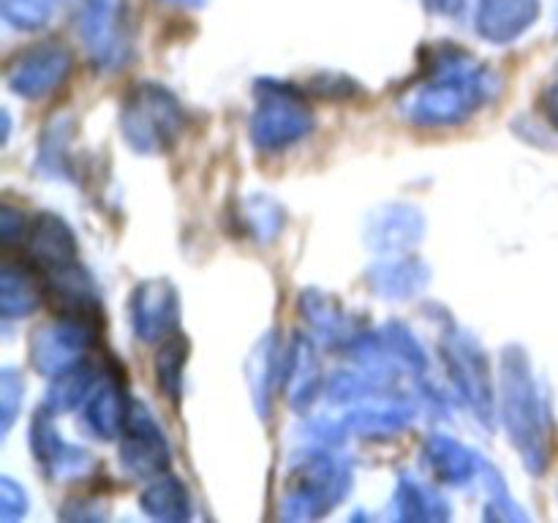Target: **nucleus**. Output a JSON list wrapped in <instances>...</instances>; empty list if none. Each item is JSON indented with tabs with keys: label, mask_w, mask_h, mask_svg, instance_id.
<instances>
[{
	"label": "nucleus",
	"mask_w": 558,
	"mask_h": 523,
	"mask_svg": "<svg viewBox=\"0 0 558 523\" xmlns=\"http://www.w3.org/2000/svg\"><path fill=\"white\" fill-rule=\"evenodd\" d=\"M488 93L483 71L469 65L450 63V69L436 71V80L420 87L407 104L414 123L423 125H447L461 123L472 112H477Z\"/></svg>",
	"instance_id": "obj_1"
},
{
	"label": "nucleus",
	"mask_w": 558,
	"mask_h": 523,
	"mask_svg": "<svg viewBox=\"0 0 558 523\" xmlns=\"http://www.w3.org/2000/svg\"><path fill=\"white\" fill-rule=\"evenodd\" d=\"M505 419L510 428L512 439H515L518 450L526 455L529 466L543 469L548 463V450H545V414L543 403H539L537 387H534L532 374H529L526 363H523L521 352H507L505 357Z\"/></svg>",
	"instance_id": "obj_2"
},
{
	"label": "nucleus",
	"mask_w": 558,
	"mask_h": 523,
	"mask_svg": "<svg viewBox=\"0 0 558 523\" xmlns=\"http://www.w3.org/2000/svg\"><path fill=\"white\" fill-rule=\"evenodd\" d=\"M183 109L161 85H140L129 93L123 107V131L140 153H161L178 139Z\"/></svg>",
	"instance_id": "obj_3"
},
{
	"label": "nucleus",
	"mask_w": 558,
	"mask_h": 523,
	"mask_svg": "<svg viewBox=\"0 0 558 523\" xmlns=\"http://www.w3.org/2000/svg\"><path fill=\"white\" fill-rule=\"evenodd\" d=\"M308 129L311 112L294 93L270 90V87L262 93L254 123H251L256 145L265 150H278V147L292 145L300 136L308 134Z\"/></svg>",
	"instance_id": "obj_4"
},
{
	"label": "nucleus",
	"mask_w": 558,
	"mask_h": 523,
	"mask_svg": "<svg viewBox=\"0 0 558 523\" xmlns=\"http://www.w3.org/2000/svg\"><path fill=\"white\" fill-rule=\"evenodd\" d=\"M71 69L69 49L58 44H38L16 54L14 63L5 71L11 90L25 98H41L52 93L65 80Z\"/></svg>",
	"instance_id": "obj_5"
},
{
	"label": "nucleus",
	"mask_w": 558,
	"mask_h": 523,
	"mask_svg": "<svg viewBox=\"0 0 558 523\" xmlns=\"http://www.w3.org/2000/svg\"><path fill=\"white\" fill-rule=\"evenodd\" d=\"M123 466L134 477H156L169 466V447L156 419L145 412V406L134 403L125 423Z\"/></svg>",
	"instance_id": "obj_6"
},
{
	"label": "nucleus",
	"mask_w": 558,
	"mask_h": 523,
	"mask_svg": "<svg viewBox=\"0 0 558 523\" xmlns=\"http://www.w3.org/2000/svg\"><path fill=\"white\" fill-rule=\"evenodd\" d=\"M131 311H134L136 332L145 341H158L178 321V294L167 283H145L136 289Z\"/></svg>",
	"instance_id": "obj_7"
},
{
	"label": "nucleus",
	"mask_w": 558,
	"mask_h": 523,
	"mask_svg": "<svg viewBox=\"0 0 558 523\" xmlns=\"http://www.w3.org/2000/svg\"><path fill=\"white\" fill-rule=\"evenodd\" d=\"M131 406L134 403L125 401L123 390L112 379L93 381L85 396V425L98 439H114L120 430H125Z\"/></svg>",
	"instance_id": "obj_8"
},
{
	"label": "nucleus",
	"mask_w": 558,
	"mask_h": 523,
	"mask_svg": "<svg viewBox=\"0 0 558 523\" xmlns=\"http://www.w3.org/2000/svg\"><path fill=\"white\" fill-rule=\"evenodd\" d=\"M537 16V0H483L477 11V31L490 41H512Z\"/></svg>",
	"instance_id": "obj_9"
},
{
	"label": "nucleus",
	"mask_w": 558,
	"mask_h": 523,
	"mask_svg": "<svg viewBox=\"0 0 558 523\" xmlns=\"http://www.w3.org/2000/svg\"><path fill=\"white\" fill-rule=\"evenodd\" d=\"M142 510L161 521H180V518H189V494L178 483V477L156 479L142 496Z\"/></svg>",
	"instance_id": "obj_10"
},
{
	"label": "nucleus",
	"mask_w": 558,
	"mask_h": 523,
	"mask_svg": "<svg viewBox=\"0 0 558 523\" xmlns=\"http://www.w3.org/2000/svg\"><path fill=\"white\" fill-rule=\"evenodd\" d=\"M38 305V292L36 283L27 276H22V270L14 267H5L3 270V311L5 316H25L31 311H36Z\"/></svg>",
	"instance_id": "obj_11"
},
{
	"label": "nucleus",
	"mask_w": 558,
	"mask_h": 523,
	"mask_svg": "<svg viewBox=\"0 0 558 523\" xmlns=\"http://www.w3.org/2000/svg\"><path fill=\"white\" fill-rule=\"evenodd\" d=\"M185 357H189V343L178 336H169L167 343L158 349V357H156L158 381H161V387L167 396H174V392H178Z\"/></svg>",
	"instance_id": "obj_12"
},
{
	"label": "nucleus",
	"mask_w": 558,
	"mask_h": 523,
	"mask_svg": "<svg viewBox=\"0 0 558 523\" xmlns=\"http://www.w3.org/2000/svg\"><path fill=\"white\" fill-rule=\"evenodd\" d=\"M430 463H434V472L450 477V483H458V477H463L469 472L466 452L458 445H452V441H434V458H430Z\"/></svg>",
	"instance_id": "obj_13"
},
{
	"label": "nucleus",
	"mask_w": 558,
	"mask_h": 523,
	"mask_svg": "<svg viewBox=\"0 0 558 523\" xmlns=\"http://www.w3.org/2000/svg\"><path fill=\"white\" fill-rule=\"evenodd\" d=\"M543 112H545V118L550 120V125H554V129L558 131V85L548 87V90H545Z\"/></svg>",
	"instance_id": "obj_14"
}]
</instances>
